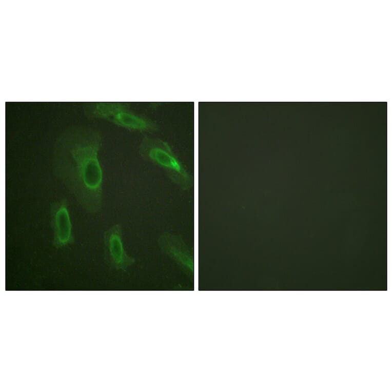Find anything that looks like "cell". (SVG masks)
I'll return each mask as SVG.
<instances>
[{"instance_id":"6da1fadb","label":"cell","mask_w":392,"mask_h":392,"mask_svg":"<svg viewBox=\"0 0 392 392\" xmlns=\"http://www.w3.org/2000/svg\"><path fill=\"white\" fill-rule=\"evenodd\" d=\"M103 144L98 129L72 125L58 135L53 149V174L91 214L100 212L103 206L104 174L100 158Z\"/></svg>"},{"instance_id":"5b68a950","label":"cell","mask_w":392,"mask_h":392,"mask_svg":"<svg viewBox=\"0 0 392 392\" xmlns=\"http://www.w3.org/2000/svg\"><path fill=\"white\" fill-rule=\"evenodd\" d=\"M103 259L106 265L117 271H126L136 262L126 250L122 225L115 223L104 231Z\"/></svg>"},{"instance_id":"3957f363","label":"cell","mask_w":392,"mask_h":392,"mask_svg":"<svg viewBox=\"0 0 392 392\" xmlns=\"http://www.w3.org/2000/svg\"><path fill=\"white\" fill-rule=\"evenodd\" d=\"M84 112L88 119L103 120L131 132L151 135L161 130L156 121L132 111L122 103H88Z\"/></svg>"},{"instance_id":"7a4b0ae2","label":"cell","mask_w":392,"mask_h":392,"mask_svg":"<svg viewBox=\"0 0 392 392\" xmlns=\"http://www.w3.org/2000/svg\"><path fill=\"white\" fill-rule=\"evenodd\" d=\"M140 156L162 170L169 180L183 190L193 185V177L170 144L152 135H143L138 149Z\"/></svg>"},{"instance_id":"277c9868","label":"cell","mask_w":392,"mask_h":392,"mask_svg":"<svg viewBox=\"0 0 392 392\" xmlns=\"http://www.w3.org/2000/svg\"><path fill=\"white\" fill-rule=\"evenodd\" d=\"M50 225L52 231V245L56 249H64L75 242L69 203L66 197L52 201L49 209Z\"/></svg>"},{"instance_id":"8992f818","label":"cell","mask_w":392,"mask_h":392,"mask_svg":"<svg viewBox=\"0 0 392 392\" xmlns=\"http://www.w3.org/2000/svg\"><path fill=\"white\" fill-rule=\"evenodd\" d=\"M157 243L161 252L184 271L193 273V253L179 235L164 231L159 237Z\"/></svg>"}]
</instances>
